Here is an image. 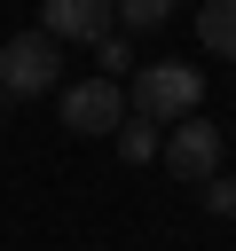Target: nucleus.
<instances>
[{
	"mask_svg": "<svg viewBox=\"0 0 236 251\" xmlns=\"http://www.w3.org/2000/svg\"><path fill=\"white\" fill-rule=\"evenodd\" d=\"M126 102H134L142 126H181V118H197V102H205V71H197V63H142L134 86H126Z\"/></svg>",
	"mask_w": 236,
	"mask_h": 251,
	"instance_id": "obj_1",
	"label": "nucleus"
},
{
	"mask_svg": "<svg viewBox=\"0 0 236 251\" xmlns=\"http://www.w3.org/2000/svg\"><path fill=\"white\" fill-rule=\"evenodd\" d=\"M63 86V47L47 39V31H16V39H0V94L8 102H24V94H55Z\"/></svg>",
	"mask_w": 236,
	"mask_h": 251,
	"instance_id": "obj_2",
	"label": "nucleus"
},
{
	"mask_svg": "<svg viewBox=\"0 0 236 251\" xmlns=\"http://www.w3.org/2000/svg\"><path fill=\"white\" fill-rule=\"evenodd\" d=\"M220 126H205V118H181V126H165V141H157V157H165V173L173 180H220Z\"/></svg>",
	"mask_w": 236,
	"mask_h": 251,
	"instance_id": "obj_3",
	"label": "nucleus"
},
{
	"mask_svg": "<svg viewBox=\"0 0 236 251\" xmlns=\"http://www.w3.org/2000/svg\"><path fill=\"white\" fill-rule=\"evenodd\" d=\"M39 31H47L55 47H102V39L118 31V8H110V0H47Z\"/></svg>",
	"mask_w": 236,
	"mask_h": 251,
	"instance_id": "obj_4",
	"label": "nucleus"
},
{
	"mask_svg": "<svg viewBox=\"0 0 236 251\" xmlns=\"http://www.w3.org/2000/svg\"><path fill=\"white\" fill-rule=\"evenodd\" d=\"M63 126H71V133H118V126H126V86H110V78L63 86Z\"/></svg>",
	"mask_w": 236,
	"mask_h": 251,
	"instance_id": "obj_5",
	"label": "nucleus"
},
{
	"mask_svg": "<svg viewBox=\"0 0 236 251\" xmlns=\"http://www.w3.org/2000/svg\"><path fill=\"white\" fill-rule=\"evenodd\" d=\"M197 47L205 55H236V0H205L197 8Z\"/></svg>",
	"mask_w": 236,
	"mask_h": 251,
	"instance_id": "obj_6",
	"label": "nucleus"
},
{
	"mask_svg": "<svg viewBox=\"0 0 236 251\" xmlns=\"http://www.w3.org/2000/svg\"><path fill=\"white\" fill-rule=\"evenodd\" d=\"M118 157H126V165H149V157H157V126H142V118L118 126Z\"/></svg>",
	"mask_w": 236,
	"mask_h": 251,
	"instance_id": "obj_7",
	"label": "nucleus"
},
{
	"mask_svg": "<svg viewBox=\"0 0 236 251\" xmlns=\"http://www.w3.org/2000/svg\"><path fill=\"white\" fill-rule=\"evenodd\" d=\"M165 16H173L165 0H118V24H126V31H157Z\"/></svg>",
	"mask_w": 236,
	"mask_h": 251,
	"instance_id": "obj_8",
	"label": "nucleus"
},
{
	"mask_svg": "<svg viewBox=\"0 0 236 251\" xmlns=\"http://www.w3.org/2000/svg\"><path fill=\"white\" fill-rule=\"evenodd\" d=\"M94 63H102V71H94V78H110V86H118V78H126V63H134V55H126V39H118V31H110V39H102V47H94Z\"/></svg>",
	"mask_w": 236,
	"mask_h": 251,
	"instance_id": "obj_9",
	"label": "nucleus"
},
{
	"mask_svg": "<svg viewBox=\"0 0 236 251\" xmlns=\"http://www.w3.org/2000/svg\"><path fill=\"white\" fill-rule=\"evenodd\" d=\"M205 204H212L220 220H236V180H205Z\"/></svg>",
	"mask_w": 236,
	"mask_h": 251,
	"instance_id": "obj_10",
	"label": "nucleus"
},
{
	"mask_svg": "<svg viewBox=\"0 0 236 251\" xmlns=\"http://www.w3.org/2000/svg\"><path fill=\"white\" fill-rule=\"evenodd\" d=\"M0 126H8V94H0Z\"/></svg>",
	"mask_w": 236,
	"mask_h": 251,
	"instance_id": "obj_11",
	"label": "nucleus"
},
{
	"mask_svg": "<svg viewBox=\"0 0 236 251\" xmlns=\"http://www.w3.org/2000/svg\"><path fill=\"white\" fill-rule=\"evenodd\" d=\"M228 141H236V126H228Z\"/></svg>",
	"mask_w": 236,
	"mask_h": 251,
	"instance_id": "obj_12",
	"label": "nucleus"
}]
</instances>
